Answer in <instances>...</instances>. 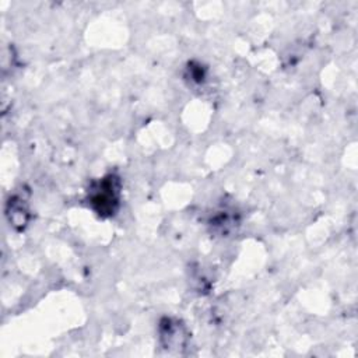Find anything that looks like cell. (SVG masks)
<instances>
[{"instance_id": "1", "label": "cell", "mask_w": 358, "mask_h": 358, "mask_svg": "<svg viewBox=\"0 0 358 358\" xmlns=\"http://www.w3.org/2000/svg\"><path fill=\"white\" fill-rule=\"evenodd\" d=\"M91 194V204L99 214H113L119 200L117 179L112 175L103 178Z\"/></svg>"}]
</instances>
